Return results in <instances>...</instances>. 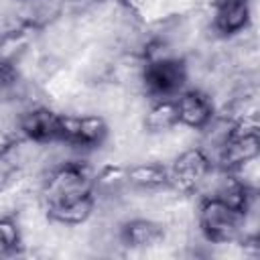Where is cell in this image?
Wrapping results in <instances>:
<instances>
[{
	"label": "cell",
	"mask_w": 260,
	"mask_h": 260,
	"mask_svg": "<svg viewBox=\"0 0 260 260\" xmlns=\"http://www.w3.org/2000/svg\"><path fill=\"white\" fill-rule=\"evenodd\" d=\"M93 209H95V193H87L75 199L45 205V213L49 221L59 223V225H69V228L85 223L91 217Z\"/></svg>",
	"instance_id": "8"
},
{
	"label": "cell",
	"mask_w": 260,
	"mask_h": 260,
	"mask_svg": "<svg viewBox=\"0 0 260 260\" xmlns=\"http://www.w3.org/2000/svg\"><path fill=\"white\" fill-rule=\"evenodd\" d=\"M142 124H144V130L150 132V134H162V132L179 126L175 98H158V100H152L150 106L144 112Z\"/></svg>",
	"instance_id": "12"
},
{
	"label": "cell",
	"mask_w": 260,
	"mask_h": 260,
	"mask_svg": "<svg viewBox=\"0 0 260 260\" xmlns=\"http://www.w3.org/2000/svg\"><path fill=\"white\" fill-rule=\"evenodd\" d=\"M16 144H18L16 136L10 130H6L4 126H0V158H6L14 150Z\"/></svg>",
	"instance_id": "17"
},
{
	"label": "cell",
	"mask_w": 260,
	"mask_h": 260,
	"mask_svg": "<svg viewBox=\"0 0 260 260\" xmlns=\"http://www.w3.org/2000/svg\"><path fill=\"white\" fill-rule=\"evenodd\" d=\"M110 134L108 122L100 114H61L59 116V138L77 148H98Z\"/></svg>",
	"instance_id": "5"
},
{
	"label": "cell",
	"mask_w": 260,
	"mask_h": 260,
	"mask_svg": "<svg viewBox=\"0 0 260 260\" xmlns=\"http://www.w3.org/2000/svg\"><path fill=\"white\" fill-rule=\"evenodd\" d=\"M213 28L223 35V37H232L242 32L252 18V10H250V2L248 0H232L219 6H213Z\"/></svg>",
	"instance_id": "9"
},
{
	"label": "cell",
	"mask_w": 260,
	"mask_h": 260,
	"mask_svg": "<svg viewBox=\"0 0 260 260\" xmlns=\"http://www.w3.org/2000/svg\"><path fill=\"white\" fill-rule=\"evenodd\" d=\"M20 2H24V0H20Z\"/></svg>",
	"instance_id": "19"
},
{
	"label": "cell",
	"mask_w": 260,
	"mask_h": 260,
	"mask_svg": "<svg viewBox=\"0 0 260 260\" xmlns=\"http://www.w3.org/2000/svg\"><path fill=\"white\" fill-rule=\"evenodd\" d=\"M225 2H232V0H213V6H219V4H225Z\"/></svg>",
	"instance_id": "18"
},
{
	"label": "cell",
	"mask_w": 260,
	"mask_h": 260,
	"mask_svg": "<svg viewBox=\"0 0 260 260\" xmlns=\"http://www.w3.org/2000/svg\"><path fill=\"white\" fill-rule=\"evenodd\" d=\"M140 79H142L144 91L150 95V100L175 98L187 85V79H189L187 63L175 55L148 59V61H144Z\"/></svg>",
	"instance_id": "3"
},
{
	"label": "cell",
	"mask_w": 260,
	"mask_h": 260,
	"mask_svg": "<svg viewBox=\"0 0 260 260\" xmlns=\"http://www.w3.org/2000/svg\"><path fill=\"white\" fill-rule=\"evenodd\" d=\"M87 193H93V173L87 162L81 160H65L49 169L41 185V197L45 205L75 199Z\"/></svg>",
	"instance_id": "1"
},
{
	"label": "cell",
	"mask_w": 260,
	"mask_h": 260,
	"mask_svg": "<svg viewBox=\"0 0 260 260\" xmlns=\"http://www.w3.org/2000/svg\"><path fill=\"white\" fill-rule=\"evenodd\" d=\"M22 244V232L16 219L0 215V258L14 254Z\"/></svg>",
	"instance_id": "15"
},
{
	"label": "cell",
	"mask_w": 260,
	"mask_h": 260,
	"mask_svg": "<svg viewBox=\"0 0 260 260\" xmlns=\"http://www.w3.org/2000/svg\"><path fill=\"white\" fill-rule=\"evenodd\" d=\"M126 185V167L106 165L93 175V193L114 195Z\"/></svg>",
	"instance_id": "14"
},
{
	"label": "cell",
	"mask_w": 260,
	"mask_h": 260,
	"mask_svg": "<svg viewBox=\"0 0 260 260\" xmlns=\"http://www.w3.org/2000/svg\"><path fill=\"white\" fill-rule=\"evenodd\" d=\"M179 124L191 130H203L215 116L213 100L201 89H183L175 95Z\"/></svg>",
	"instance_id": "7"
},
{
	"label": "cell",
	"mask_w": 260,
	"mask_h": 260,
	"mask_svg": "<svg viewBox=\"0 0 260 260\" xmlns=\"http://www.w3.org/2000/svg\"><path fill=\"white\" fill-rule=\"evenodd\" d=\"M162 238H165L162 225L150 217H134L120 228V240L124 246L130 248H148L160 244Z\"/></svg>",
	"instance_id": "10"
},
{
	"label": "cell",
	"mask_w": 260,
	"mask_h": 260,
	"mask_svg": "<svg viewBox=\"0 0 260 260\" xmlns=\"http://www.w3.org/2000/svg\"><path fill=\"white\" fill-rule=\"evenodd\" d=\"M126 185L140 191L169 187V167L162 162H136L126 167Z\"/></svg>",
	"instance_id": "11"
},
{
	"label": "cell",
	"mask_w": 260,
	"mask_h": 260,
	"mask_svg": "<svg viewBox=\"0 0 260 260\" xmlns=\"http://www.w3.org/2000/svg\"><path fill=\"white\" fill-rule=\"evenodd\" d=\"M246 217L215 195H205L197 209V225L209 244H232L242 236Z\"/></svg>",
	"instance_id": "2"
},
{
	"label": "cell",
	"mask_w": 260,
	"mask_h": 260,
	"mask_svg": "<svg viewBox=\"0 0 260 260\" xmlns=\"http://www.w3.org/2000/svg\"><path fill=\"white\" fill-rule=\"evenodd\" d=\"M59 116L47 106H32L18 114L16 126L22 138L35 144L57 142L59 138Z\"/></svg>",
	"instance_id": "6"
},
{
	"label": "cell",
	"mask_w": 260,
	"mask_h": 260,
	"mask_svg": "<svg viewBox=\"0 0 260 260\" xmlns=\"http://www.w3.org/2000/svg\"><path fill=\"white\" fill-rule=\"evenodd\" d=\"M24 16L22 24L30 28H43L61 16L65 0H24Z\"/></svg>",
	"instance_id": "13"
},
{
	"label": "cell",
	"mask_w": 260,
	"mask_h": 260,
	"mask_svg": "<svg viewBox=\"0 0 260 260\" xmlns=\"http://www.w3.org/2000/svg\"><path fill=\"white\" fill-rule=\"evenodd\" d=\"M18 83V67L14 61L0 59V91H12Z\"/></svg>",
	"instance_id": "16"
},
{
	"label": "cell",
	"mask_w": 260,
	"mask_h": 260,
	"mask_svg": "<svg viewBox=\"0 0 260 260\" xmlns=\"http://www.w3.org/2000/svg\"><path fill=\"white\" fill-rule=\"evenodd\" d=\"M213 160L201 146L181 150L169 167V187L175 193H195L213 173Z\"/></svg>",
	"instance_id": "4"
}]
</instances>
